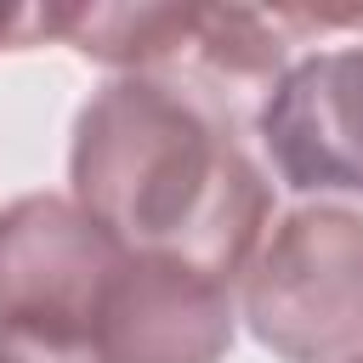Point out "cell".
<instances>
[{"label": "cell", "mask_w": 363, "mask_h": 363, "mask_svg": "<svg viewBox=\"0 0 363 363\" xmlns=\"http://www.w3.org/2000/svg\"><path fill=\"white\" fill-rule=\"evenodd\" d=\"M244 323L284 363L363 357V216L346 204L289 210L250 255Z\"/></svg>", "instance_id": "2"}, {"label": "cell", "mask_w": 363, "mask_h": 363, "mask_svg": "<svg viewBox=\"0 0 363 363\" xmlns=\"http://www.w3.org/2000/svg\"><path fill=\"white\" fill-rule=\"evenodd\" d=\"M352 363H363V357H352Z\"/></svg>", "instance_id": "8"}, {"label": "cell", "mask_w": 363, "mask_h": 363, "mask_svg": "<svg viewBox=\"0 0 363 363\" xmlns=\"http://www.w3.org/2000/svg\"><path fill=\"white\" fill-rule=\"evenodd\" d=\"M130 250L62 193H23L0 210V329L96 335L113 272Z\"/></svg>", "instance_id": "3"}, {"label": "cell", "mask_w": 363, "mask_h": 363, "mask_svg": "<svg viewBox=\"0 0 363 363\" xmlns=\"http://www.w3.org/2000/svg\"><path fill=\"white\" fill-rule=\"evenodd\" d=\"M238 329L233 284L164 255H125L96 312L102 363H221Z\"/></svg>", "instance_id": "5"}, {"label": "cell", "mask_w": 363, "mask_h": 363, "mask_svg": "<svg viewBox=\"0 0 363 363\" xmlns=\"http://www.w3.org/2000/svg\"><path fill=\"white\" fill-rule=\"evenodd\" d=\"M0 363H102L91 340L40 335V329H0Z\"/></svg>", "instance_id": "6"}, {"label": "cell", "mask_w": 363, "mask_h": 363, "mask_svg": "<svg viewBox=\"0 0 363 363\" xmlns=\"http://www.w3.org/2000/svg\"><path fill=\"white\" fill-rule=\"evenodd\" d=\"M255 125L284 187L363 199V40L289 62Z\"/></svg>", "instance_id": "4"}, {"label": "cell", "mask_w": 363, "mask_h": 363, "mask_svg": "<svg viewBox=\"0 0 363 363\" xmlns=\"http://www.w3.org/2000/svg\"><path fill=\"white\" fill-rule=\"evenodd\" d=\"M74 204L130 255L238 278L267 238L272 187L238 142V108L170 74H119L74 119Z\"/></svg>", "instance_id": "1"}, {"label": "cell", "mask_w": 363, "mask_h": 363, "mask_svg": "<svg viewBox=\"0 0 363 363\" xmlns=\"http://www.w3.org/2000/svg\"><path fill=\"white\" fill-rule=\"evenodd\" d=\"M28 28H34V11H23V6H0V51L23 45Z\"/></svg>", "instance_id": "7"}]
</instances>
